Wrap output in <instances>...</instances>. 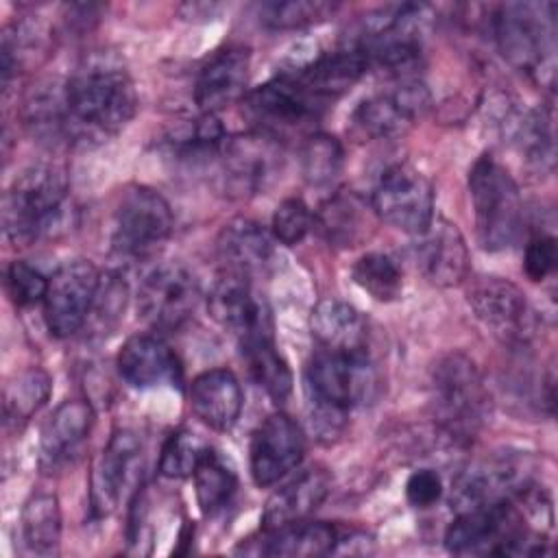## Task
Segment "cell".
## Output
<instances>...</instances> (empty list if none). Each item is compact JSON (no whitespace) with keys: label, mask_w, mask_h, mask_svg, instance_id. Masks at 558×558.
Here are the masks:
<instances>
[{"label":"cell","mask_w":558,"mask_h":558,"mask_svg":"<svg viewBox=\"0 0 558 558\" xmlns=\"http://www.w3.org/2000/svg\"><path fill=\"white\" fill-rule=\"evenodd\" d=\"M353 281L375 301L388 303L401 296L403 275L392 257L386 253H366L351 268Z\"/></svg>","instance_id":"d590c367"},{"label":"cell","mask_w":558,"mask_h":558,"mask_svg":"<svg viewBox=\"0 0 558 558\" xmlns=\"http://www.w3.org/2000/svg\"><path fill=\"white\" fill-rule=\"evenodd\" d=\"M137 109L133 78L111 52L87 54L63 87L65 135L76 142H105L120 133Z\"/></svg>","instance_id":"6da1fadb"},{"label":"cell","mask_w":558,"mask_h":558,"mask_svg":"<svg viewBox=\"0 0 558 558\" xmlns=\"http://www.w3.org/2000/svg\"><path fill=\"white\" fill-rule=\"evenodd\" d=\"M207 449H209V445H205L190 429H177L166 438V442L161 447L159 473L170 480L192 477L194 469L198 466V462Z\"/></svg>","instance_id":"f35d334b"},{"label":"cell","mask_w":558,"mask_h":558,"mask_svg":"<svg viewBox=\"0 0 558 558\" xmlns=\"http://www.w3.org/2000/svg\"><path fill=\"white\" fill-rule=\"evenodd\" d=\"M338 545V530L325 521H294L277 530L264 532L257 541V556H327Z\"/></svg>","instance_id":"f1b7e54d"},{"label":"cell","mask_w":558,"mask_h":558,"mask_svg":"<svg viewBox=\"0 0 558 558\" xmlns=\"http://www.w3.org/2000/svg\"><path fill=\"white\" fill-rule=\"evenodd\" d=\"M558 262V246L556 238L549 233H536L530 238L525 253H523V270L527 279L532 281H543L547 279Z\"/></svg>","instance_id":"7bdbcfd3"},{"label":"cell","mask_w":558,"mask_h":558,"mask_svg":"<svg viewBox=\"0 0 558 558\" xmlns=\"http://www.w3.org/2000/svg\"><path fill=\"white\" fill-rule=\"evenodd\" d=\"M510 137L517 148L538 168L554 163V131L551 116L543 109H527L510 120Z\"/></svg>","instance_id":"e575fe53"},{"label":"cell","mask_w":558,"mask_h":558,"mask_svg":"<svg viewBox=\"0 0 558 558\" xmlns=\"http://www.w3.org/2000/svg\"><path fill=\"white\" fill-rule=\"evenodd\" d=\"M4 288H7L9 299L17 307H31V305L44 303V296L48 290V279L31 264L15 259L7 266Z\"/></svg>","instance_id":"b9f144b4"},{"label":"cell","mask_w":558,"mask_h":558,"mask_svg":"<svg viewBox=\"0 0 558 558\" xmlns=\"http://www.w3.org/2000/svg\"><path fill=\"white\" fill-rule=\"evenodd\" d=\"M50 390V377L41 368H26L9 379L2 392L4 429H22L31 416L48 401Z\"/></svg>","instance_id":"f546056e"},{"label":"cell","mask_w":558,"mask_h":558,"mask_svg":"<svg viewBox=\"0 0 558 558\" xmlns=\"http://www.w3.org/2000/svg\"><path fill=\"white\" fill-rule=\"evenodd\" d=\"M331 493V475L325 466L314 464L301 471L270 495L262 514V530L270 532L281 525L307 519Z\"/></svg>","instance_id":"d4e9b609"},{"label":"cell","mask_w":558,"mask_h":558,"mask_svg":"<svg viewBox=\"0 0 558 558\" xmlns=\"http://www.w3.org/2000/svg\"><path fill=\"white\" fill-rule=\"evenodd\" d=\"M251 68V52L244 46L216 50L201 68L194 85V100L201 113H216L244 96Z\"/></svg>","instance_id":"44dd1931"},{"label":"cell","mask_w":558,"mask_h":558,"mask_svg":"<svg viewBox=\"0 0 558 558\" xmlns=\"http://www.w3.org/2000/svg\"><path fill=\"white\" fill-rule=\"evenodd\" d=\"M425 4H390L362 22L360 37L353 41L364 54L368 70L408 81L423 59Z\"/></svg>","instance_id":"8992f818"},{"label":"cell","mask_w":558,"mask_h":558,"mask_svg":"<svg viewBox=\"0 0 558 558\" xmlns=\"http://www.w3.org/2000/svg\"><path fill=\"white\" fill-rule=\"evenodd\" d=\"M338 11L336 2L323 0H290V2H266L259 7V22L275 31L305 28L329 20Z\"/></svg>","instance_id":"74e56055"},{"label":"cell","mask_w":558,"mask_h":558,"mask_svg":"<svg viewBox=\"0 0 558 558\" xmlns=\"http://www.w3.org/2000/svg\"><path fill=\"white\" fill-rule=\"evenodd\" d=\"M342 144L327 133H310L301 146V172L314 187H325L336 181L342 170Z\"/></svg>","instance_id":"8d00e7d4"},{"label":"cell","mask_w":558,"mask_h":558,"mask_svg":"<svg viewBox=\"0 0 558 558\" xmlns=\"http://www.w3.org/2000/svg\"><path fill=\"white\" fill-rule=\"evenodd\" d=\"M218 255L222 270L253 279L270 266L272 238L259 222L248 218H233L222 227L218 235Z\"/></svg>","instance_id":"4316f807"},{"label":"cell","mask_w":558,"mask_h":558,"mask_svg":"<svg viewBox=\"0 0 558 558\" xmlns=\"http://www.w3.org/2000/svg\"><path fill=\"white\" fill-rule=\"evenodd\" d=\"M227 140V133L216 118V113H201L194 120L177 126L168 137L166 144L183 161H207L220 155V148Z\"/></svg>","instance_id":"d6a6232c"},{"label":"cell","mask_w":558,"mask_h":558,"mask_svg":"<svg viewBox=\"0 0 558 558\" xmlns=\"http://www.w3.org/2000/svg\"><path fill=\"white\" fill-rule=\"evenodd\" d=\"M327 107L329 102L320 98L296 70L277 74L255 87L244 100V109L257 124V131L277 140L286 133L310 129L320 120Z\"/></svg>","instance_id":"9c48e42d"},{"label":"cell","mask_w":558,"mask_h":558,"mask_svg":"<svg viewBox=\"0 0 558 558\" xmlns=\"http://www.w3.org/2000/svg\"><path fill=\"white\" fill-rule=\"evenodd\" d=\"M493 35L504 59L551 85L556 52V4L551 2H506L490 17Z\"/></svg>","instance_id":"5b68a950"},{"label":"cell","mask_w":558,"mask_h":558,"mask_svg":"<svg viewBox=\"0 0 558 558\" xmlns=\"http://www.w3.org/2000/svg\"><path fill=\"white\" fill-rule=\"evenodd\" d=\"M201 299L196 275L183 264H161L146 275L137 292V310L157 329H179Z\"/></svg>","instance_id":"2e32d148"},{"label":"cell","mask_w":558,"mask_h":558,"mask_svg":"<svg viewBox=\"0 0 558 558\" xmlns=\"http://www.w3.org/2000/svg\"><path fill=\"white\" fill-rule=\"evenodd\" d=\"M100 272L87 259L63 264L50 279L44 296V320L54 338H70L87 323Z\"/></svg>","instance_id":"5bb4252c"},{"label":"cell","mask_w":558,"mask_h":558,"mask_svg":"<svg viewBox=\"0 0 558 558\" xmlns=\"http://www.w3.org/2000/svg\"><path fill=\"white\" fill-rule=\"evenodd\" d=\"M427 107V87L416 78H408L362 100L353 111V122L371 140H395L405 135Z\"/></svg>","instance_id":"e0dca14e"},{"label":"cell","mask_w":558,"mask_h":558,"mask_svg":"<svg viewBox=\"0 0 558 558\" xmlns=\"http://www.w3.org/2000/svg\"><path fill=\"white\" fill-rule=\"evenodd\" d=\"M466 301L477 320L506 344L523 347L538 329L534 307L525 294L504 277H473L466 288Z\"/></svg>","instance_id":"30bf717a"},{"label":"cell","mask_w":558,"mask_h":558,"mask_svg":"<svg viewBox=\"0 0 558 558\" xmlns=\"http://www.w3.org/2000/svg\"><path fill=\"white\" fill-rule=\"evenodd\" d=\"M22 538L33 554H54L61 541V506L52 493H35L22 508Z\"/></svg>","instance_id":"1f68e13d"},{"label":"cell","mask_w":558,"mask_h":558,"mask_svg":"<svg viewBox=\"0 0 558 558\" xmlns=\"http://www.w3.org/2000/svg\"><path fill=\"white\" fill-rule=\"evenodd\" d=\"M126 296H129V290H126V283L120 279V275L116 272L100 275L98 290L85 325H92L94 333L98 336L113 331L120 318L124 316Z\"/></svg>","instance_id":"ab89813d"},{"label":"cell","mask_w":558,"mask_h":558,"mask_svg":"<svg viewBox=\"0 0 558 558\" xmlns=\"http://www.w3.org/2000/svg\"><path fill=\"white\" fill-rule=\"evenodd\" d=\"M142 442L131 429H118L100 451L92 471V510L98 517L118 508L140 477Z\"/></svg>","instance_id":"d6986e66"},{"label":"cell","mask_w":558,"mask_h":558,"mask_svg":"<svg viewBox=\"0 0 558 558\" xmlns=\"http://www.w3.org/2000/svg\"><path fill=\"white\" fill-rule=\"evenodd\" d=\"M377 371L368 357L318 349L305 368V388L312 405V429L318 440L331 442L342 434L351 408L375 397Z\"/></svg>","instance_id":"7a4b0ae2"},{"label":"cell","mask_w":558,"mask_h":558,"mask_svg":"<svg viewBox=\"0 0 558 558\" xmlns=\"http://www.w3.org/2000/svg\"><path fill=\"white\" fill-rule=\"evenodd\" d=\"M314 229V214L303 198H286L277 205L270 222L272 238L286 246H294L305 240Z\"/></svg>","instance_id":"60d3db41"},{"label":"cell","mask_w":558,"mask_h":558,"mask_svg":"<svg viewBox=\"0 0 558 558\" xmlns=\"http://www.w3.org/2000/svg\"><path fill=\"white\" fill-rule=\"evenodd\" d=\"M373 216V205H368L360 194L342 190L320 205L318 214H314V227H318L329 244L353 248L371 235Z\"/></svg>","instance_id":"83f0119b"},{"label":"cell","mask_w":558,"mask_h":558,"mask_svg":"<svg viewBox=\"0 0 558 558\" xmlns=\"http://www.w3.org/2000/svg\"><path fill=\"white\" fill-rule=\"evenodd\" d=\"M218 161L227 194L244 198L264 192L275 181L283 163V150L277 137L251 131L227 137Z\"/></svg>","instance_id":"4fadbf2b"},{"label":"cell","mask_w":558,"mask_h":558,"mask_svg":"<svg viewBox=\"0 0 558 558\" xmlns=\"http://www.w3.org/2000/svg\"><path fill=\"white\" fill-rule=\"evenodd\" d=\"M196 501L203 514L220 512L235 495V471L209 447L192 473Z\"/></svg>","instance_id":"836d02e7"},{"label":"cell","mask_w":558,"mask_h":558,"mask_svg":"<svg viewBox=\"0 0 558 558\" xmlns=\"http://www.w3.org/2000/svg\"><path fill=\"white\" fill-rule=\"evenodd\" d=\"M251 379L275 401L281 403L292 392V371L275 347L272 338H257L240 344Z\"/></svg>","instance_id":"4dcf8cb0"},{"label":"cell","mask_w":558,"mask_h":558,"mask_svg":"<svg viewBox=\"0 0 558 558\" xmlns=\"http://www.w3.org/2000/svg\"><path fill=\"white\" fill-rule=\"evenodd\" d=\"M310 329L320 349L349 355L368 353V325L347 301L323 299L312 312Z\"/></svg>","instance_id":"484cf974"},{"label":"cell","mask_w":558,"mask_h":558,"mask_svg":"<svg viewBox=\"0 0 558 558\" xmlns=\"http://www.w3.org/2000/svg\"><path fill=\"white\" fill-rule=\"evenodd\" d=\"M94 423V410L83 399L63 401L46 421L39 440V460L46 469H61L72 464Z\"/></svg>","instance_id":"cb8c5ba5"},{"label":"cell","mask_w":558,"mask_h":558,"mask_svg":"<svg viewBox=\"0 0 558 558\" xmlns=\"http://www.w3.org/2000/svg\"><path fill=\"white\" fill-rule=\"evenodd\" d=\"M172 225V209L159 192L131 185L122 192L113 211L111 248L124 259H148L163 248Z\"/></svg>","instance_id":"ba28073f"},{"label":"cell","mask_w":558,"mask_h":558,"mask_svg":"<svg viewBox=\"0 0 558 558\" xmlns=\"http://www.w3.org/2000/svg\"><path fill=\"white\" fill-rule=\"evenodd\" d=\"M469 194L480 244L486 251H506L517 244L523 233L519 185L493 155H482L471 166Z\"/></svg>","instance_id":"52a82bcc"},{"label":"cell","mask_w":558,"mask_h":558,"mask_svg":"<svg viewBox=\"0 0 558 558\" xmlns=\"http://www.w3.org/2000/svg\"><path fill=\"white\" fill-rule=\"evenodd\" d=\"M305 456V436L301 425L283 412L264 418L251 436L248 460L251 475L259 488L277 484L292 473Z\"/></svg>","instance_id":"ac0fdd59"},{"label":"cell","mask_w":558,"mask_h":558,"mask_svg":"<svg viewBox=\"0 0 558 558\" xmlns=\"http://www.w3.org/2000/svg\"><path fill=\"white\" fill-rule=\"evenodd\" d=\"M534 484L532 464L521 453H493L458 475L451 490L456 512L517 499Z\"/></svg>","instance_id":"7c38bea8"},{"label":"cell","mask_w":558,"mask_h":558,"mask_svg":"<svg viewBox=\"0 0 558 558\" xmlns=\"http://www.w3.org/2000/svg\"><path fill=\"white\" fill-rule=\"evenodd\" d=\"M211 318L231 331L240 344L272 338V316L266 299L253 288L251 277L222 270L207 296Z\"/></svg>","instance_id":"9a60e30c"},{"label":"cell","mask_w":558,"mask_h":558,"mask_svg":"<svg viewBox=\"0 0 558 558\" xmlns=\"http://www.w3.org/2000/svg\"><path fill=\"white\" fill-rule=\"evenodd\" d=\"M68 220V183L57 166L24 170L2 198V229L15 246H28L63 229Z\"/></svg>","instance_id":"277c9868"},{"label":"cell","mask_w":558,"mask_h":558,"mask_svg":"<svg viewBox=\"0 0 558 558\" xmlns=\"http://www.w3.org/2000/svg\"><path fill=\"white\" fill-rule=\"evenodd\" d=\"M442 497V480L432 469L414 471L405 482V499L410 506L425 510Z\"/></svg>","instance_id":"ee69618b"},{"label":"cell","mask_w":558,"mask_h":558,"mask_svg":"<svg viewBox=\"0 0 558 558\" xmlns=\"http://www.w3.org/2000/svg\"><path fill=\"white\" fill-rule=\"evenodd\" d=\"M116 366L120 377L133 388H155L181 381L177 353L157 336L135 333L118 351Z\"/></svg>","instance_id":"7402d4cb"},{"label":"cell","mask_w":558,"mask_h":558,"mask_svg":"<svg viewBox=\"0 0 558 558\" xmlns=\"http://www.w3.org/2000/svg\"><path fill=\"white\" fill-rule=\"evenodd\" d=\"M371 205L381 222L421 235L434 220V187L414 166L395 163L379 177Z\"/></svg>","instance_id":"8fae6325"},{"label":"cell","mask_w":558,"mask_h":558,"mask_svg":"<svg viewBox=\"0 0 558 558\" xmlns=\"http://www.w3.org/2000/svg\"><path fill=\"white\" fill-rule=\"evenodd\" d=\"M432 416L456 445H469L490 416V392L477 364L460 353L442 355L429 377Z\"/></svg>","instance_id":"3957f363"},{"label":"cell","mask_w":558,"mask_h":558,"mask_svg":"<svg viewBox=\"0 0 558 558\" xmlns=\"http://www.w3.org/2000/svg\"><path fill=\"white\" fill-rule=\"evenodd\" d=\"M194 416L216 432H229L242 412L244 392L238 377L227 368H209L196 375L187 390Z\"/></svg>","instance_id":"603a6c76"},{"label":"cell","mask_w":558,"mask_h":558,"mask_svg":"<svg viewBox=\"0 0 558 558\" xmlns=\"http://www.w3.org/2000/svg\"><path fill=\"white\" fill-rule=\"evenodd\" d=\"M416 270L438 288L460 286L469 279L471 257L458 227L445 218H434L429 227L416 235L412 246Z\"/></svg>","instance_id":"ffe728a7"}]
</instances>
